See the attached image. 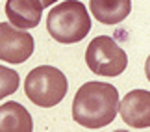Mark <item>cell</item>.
Instances as JSON below:
<instances>
[{
    "label": "cell",
    "mask_w": 150,
    "mask_h": 132,
    "mask_svg": "<svg viewBox=\"0 0 150 132\" xmlns=\"http://www.w3.org/2000/svg\"><path fill=\"white\" fill-rule=\"evenodd\" d=\"M33 37L22 28L0 22V60L8 64H24L33 54Z\"/></svg>",
    "instance_id": "5b68a950"
},
{
    "label": "cell",
    "mask_w": 150,
    "mask_h": 132,
    "mask_svg": "<svg viewBox=\"0 0 150 132\" xmlns=\"http://www.w3.org/2000/svg\"><path fill=\"white\" fill-rule=\"evenodd\" d=\"M69 89L67 76L52 65H39L24 80L26 97L41 108H52L65 99Z\"/></svg>",
    "instance_id": "3957f363"
},
{
    "label": "cell",
    "mask_w": 150,
    "mask_h": 132,
    "mask_svg": "<svg viewBox=\"0 0 150 132\" xmlns=\"http://www.w3.org/2000/svg\"><path fill=\"white\" fill-rule=\"evenodd\" d=\"M119 91L106 82H85L72 101V119L83 128H102L119 112Z\"/></svg>",
    "instance_id": "6da1fadb"
},
{
    "label": "cell",
    "mask_w": 150,
    "mask_h": 132,
    "mask_svg": "<svg viewBox=\"0 0 150 132\" xmlns=\"http://www.w3.org/2000/svg\"><path fill=\"white\" fill-rule=\"evenodd\" d=\"M89 9L100 24H119L132 11V0H89Z\"/></svg>",
    "instance_id": "ba28073f"
},
{
    "label": "cell",
    "mask_w": 150,
    "mask_h": 132,
    "mask_svg": "<svg viewBox=\"0 0 150 132\" xmlns=\"http://www.w3.org/2000/svg\"><path fill=\"white\" fill-rule=\"evenodd\" d=\"M145 74H146V78H148V82H150V56L145 61Z\"/></svg>",
    "instance_id": "8fae6325"
},
{
    "label": "cell",
    "mask_w": 150,
    "mask_h": 132,
    "mask_svg": "<svg viewBox=\"0 0 150 132\" xmlns=\"http://www.w3.org/2000/svg\"><path fill=\"white\" fill-rule=\"evenodd\" d=\"M39 2L43 4V8H48V6H52V4H56L57 0H39Z\"/></svg>",
    "instance_id": "7c38bea8"
},
{
    "label": "cell",
    "mask_w": 150,
    "mask_h": 132,
    "mask_svg": "<svg viewBox=\"0 0 150 132\" xmlns=\"http://www.w3.org/2000/svg\"><path fill=\"white\" fill-rule=\"evenodd\" d=\"M47 30L57 43H80L91 32V15L80 0H65L48 11Z\"/></svg>",
    "instance_id": "7a4b0ae2"
},
{
    "label": "cell",
    "mask_w": 150,
    "mask_h": 132,
    "mask_svg": "<svg viewBox=\"0 0 150 132\" xmlns=\"http://www.w3.org/2000/svg\"><path fill=\"white\" fill-rule=\"evenodd\" d=\"M119 113L122 121L132 128L150 127V91L134 89L119 102Z\"/></svg>",
    "instance_id": "8992f818"
},
{
    "label": "cell",
    "mask_w": 150,
    "mask_h": 132,
    "mask_svg": "<svg viewBox=\"0 0 150 132\" xmlns=\"http://www.w3.org/2000/svg\"><path fill=\"white\" fill-rule=\"evenodd\" d=\"M19 84H21V76L15 69H8L0 65V99L13 95L19 89Z\"/></svg>",
    "instance_id": "30bf717a"
},
{
    "label": "cell",
    "mask_w": 150,
    "mask_h": 132,
    "mask_svg": "<svg viewBox=\"0 0 150 132\" xmlns=\"http://www.w3.org/2000/svg\"><path fill=\"white\" fill-rule=\"evenodd\" d=\"M33 121L30 112L15 101L0 106V132H32Z\"/></svg>",
    "instance_id": "9c48e42d"
},
{
    "label": "cell",
    "mask_w": 150,
    "mask_h": 132,
    "mask_svg": "<svg viewBox=\"0 0 150 132\" xmlns=\"http://www.w3.org/2000/svg\"><path fill=\"white\" fill-rule=\"evenodd\" d=\"M85 64L98 76H119L128 67V56L113 37L98 36L87 45Z\"/></svg>",
    "instance_id": "277c9868"
},
{
    "label": "cell",
    "mask_w": 150,
    "mask_h": 132,
    "mask_svg": "<svg viewBox=\"0 0 150 132\" xmlns=\"http://www.w3.org/2000/svg\"><path fill=\"white\" fill-rule=\"evenodd\" d=\"M6 15L13 26L30 30V28H35L41 21L43 4L39 0H8Z\"/></svg>",
    "instance_id": "52a82bcc"
}]
</instances>
